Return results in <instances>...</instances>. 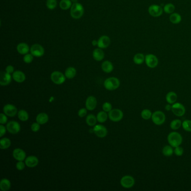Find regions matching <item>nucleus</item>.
<instances>
[{
  "label": "nucleus",
  "instance_id": "f257e3e1",
  "mask_svg": "<svg viewBox=\"0 0 191 191\" xmlns=\"http://www.w3.org/2000/svg\"><path fill=\"white\" fill-rule=\"evenodd\" d=\"M168 143L173 148H176L182 144L183 141L182 136L179 133L177 132H172L167 137Z\"/></svg>",
  "mask_w": 191,
  "mask_h": 191
},
{
  "label": "nucleus",
  "instance_id": "f03ea898",
  "mask_svg": "<svg viewBox=\"0 0 191 191\" xmlns=\"http://www.w3.org/2000/svg\"><path fill=\"white\" fill-rule=\"evenodd\" d=\"M84 12L83 7L81 3H74L71 6L70 14L72 18L79 19L83 15Z\"/></svg>",
  "mask_w": 191,
  "mask_h": 191
},
{
  "label": "nucleus",
  "instance_id": "7ed1b4c3",
  "mask_svg": "<svg viewBox=\"0 0 191 191\" xmlns=\"http://www.w3.org/2000/svg\"><path fill=\"white\" fill-rule=\"evenodd\" d=\"M104 86L106 89L109 91H113L120 87V81L117 77H109L105 80Z\"/></svg>",
  "mask_w": 191,
  "mask_h": 191
},
{
  "label": "nucleus",
  "instance_id": "20e7f679",
  "mask_svg": "<svg viewBox=\"0 0 191 191\" xmlns=\"http://www.w3.org/2000/svg\"><path fill=\"white\" fill-rule=\"evenodd\" d=\"M151 120L157 126H161L165 122L166 117L162 111H155L152 114Z\"/></svg>",
  "mask_w": 191,
  "mask_h": 191
},
{
  "label": "nucleus",
  "instance_id": "39448f33",
  "mask_svg": "<svg viewBox=\"0 0 191 191\" xmlns=\"http://www.w3.org/2000/svg\"><path fill=\"white\" fill-rule=\"evenodd\" d=\"M123 117V112L119 109H112L108 112V118L114 122H120L122 120Z\"/></svg>",
  "mask_w": 191,
  "mask_h": 191
},
{
  "label": "nucleus",
  "instance_id": "423d86ee",
  "mask_svg": "<svg viewBox=\"0 0 191 191\" xmlns=\"http://www.w3.org/2000/svg\"><path fill=\"white\" fill-rule=\"evenodd\" d=\"M65 75L58 71L53 72L51 75V79L53 83L56 85H61L64 83L66 81Z\"/></svg>",
  "mask_w": 191,
  "mask_h": 191
},
{
  "label": "nucleus",
  "instance_id": "0eeeda50",
  "mask_svg": "<svg viewBox=\"0 0 191 191\" xmlns=\"http://www.w3.org/2000/svg\"><path fill=\"white\" fill-rule=\"evenodd\" d=\"M6 128L7 131L11 134L16 135L20 131L21 126L18 122L15 120H11L8 123H7Z\"/></svg>",
  "mask_w": 191,
  "mask_h": 191
},
{
  "label": "nucleus",
  "instance_id": "6e6552de",
  "mask_svg": "<svg viewBox=\"0 0 191 191\" xmlns=\"http://www.w3.org/2000/svg\"><path fill=\"white\" fill-rule=\"evenodd\" d=\"M172 112L177 117H182L185 113V108L183 105L180 103H175L172 105Z\"/></svg>",
  "mask_w": 191,
  "mask_h": 191
},
{
  "label": "nucleus",
  "instance_id": "1a4fd4ad",
  "mask_svg": "<svg viewBox=\"0 0 191 191\" xmlns=\"http://www.w3.org/2000/svg\"><path fill=\"white\" fill-rule=\"evenodd\" d=\"M120 183L123 188L129 189L133 187L135 181L132 176H124L120 179Z\"/></svg>",
  "mask_w": 191,
  "mask_h": 191
},
{
  "label": "nucleus",
  "instance_id": "9d476101",
  "mask_svg": "<svg viewBox=\"0 0 191 191\" xmlns=\"http://www.w3.org/2000/svg\"><path fill=\"white\" fill-rule=\"evenodd\" d=\"M145 62L148 67L151 68L156 67L159 63L157 57L152 54H148L145 55Z\"/></svg>",
  "mask_w": 191,
  "mask_h": 191
},
{
  "label": "nucleus",
  "instance_id": "9b49d317",
  "mask_svg": "<svg viewBox=\"0 0 191 191\" xmlns=\"http://www.w3.org/2000/svg\"><path fill=\"white\" fill-rule=\"evenodd\" d=\"M3 112L7 116L10 117H15L18 113L17 108L14 105L11 104L5 105L3 107Z\"/></svg>",
  "mask_w": 191,
  "mask_h": 191
},
{
  "label": "nucleus",
  "instance_id": "f8f14e48",
  "mask_svg": "<svg viewBox=\"0 0 191 191\" xmlns=\"http://www.w3.org/2000/svg\"><path fill=\"white\" fill-rule=\"evenodd\" d=\"M94 132L99 138H104L108 134V130L105 127L101 124H96L93 128Z\"/></svg>",
  "mask_w": 191,
  "mask_h": 191
},
{
  "label": "nucleus",
  "instance_id": "ddd939ff",
  "mask_svg": "<svg viewBox=\"0 0 191 191\" xmlns=\"http://www.w3.org/2000/svg\"><path fill=\"white\" fill-rule=\"evenodd\" d=\"M31 54L36 57H40L44 54V49L39 44H35L30 48Z\"/></svg>",
  "mask_w": 191,
  "mask_h": 191
},
{
  "label": "nucleus",
  "instance_id": "4468645a",
  "mask_svg": "<svg viewBox=\"0 0 191 191\" xmlns=\"http://www.w3.org/2000/svg\"><path fill=\"white\" fill-rule=\"evenodd\" d=\"M164 10L159 5H152L148 9V11L150 15L153 17H159L163 13Z\"/></svg>",
  "mask_w": 191,
  "mask_h": 191
},
{
  "label": "nucleus",
  "instance_id": "2eb2a0df",
  "mask_svg": "<svg viewBox=\"0 0 191 191\" xmlns=\"http://www.w3.org/2000/svg\"><path fill=\"white\" fill-rule=\"evenodd\" d=\"M12 76L11 74L6 72L1 71L0 74V85L1 86H7L11 83Z\"/></svg>",
  "mask_w": 191,
  "mask_h": 191
},
{
  "label": "nucleus",
  "instance_id": "dca6fc26",
  "mask_svg": "<svg viewBox=\"0 0 191 191\" xmlns=\"http://www.w3.org/2000/svg\"><path fill=\"white\" fill-rule=\"evenodd\" d=\"M97 105V100L94 96H89L86 99L85 107L87 111H93Z\"/></svg>",
  "mask_w": 191,
  "mask_h": 191
},
{
  "label": "nucleus",
  "instance_id": "f3484780",
  "mask_svg": "<svg viewBox=\"0 0 191 191\" xmlns=\"http://www.w3.org/2000/svg\"><path fill=\"white\" fill-rule=\"evenodd\" d=\"M12 156L17 161H24L26 158V155L24 150L22 148H17L12 152Z\"/></svg>",
  "mask_w": 191,
  "mask_h": 191
},
{
  "label": "nucleus",
  "instance_id": "a211bd4d",
  "mask_svg": "<svg viewBox=\"0 0 191 191\" xmlns=\"http://www.w3.org/2000/svg\"><path fill=\"white\" fill-rule=\"evenodd\" d=\"M111 44V39L107 35H103L100 37L98 40V47L99 48H107Z\"/></svg>",
  "mask_w": 191,
  "mask_h": 191
},
{
  "label": "nucleus",
  "instance_id": "6ab92c4d",
  "mask_svg": "<svg viewBox=\"0 0 191 191\" xmlns=\"http://www.w3.org/2000/svg\"><path fill=\"white\" fill-rule=\"evenodd\" d=\"M25 163L26 166L29 168H34L38 165L39 163V159L34 155H30L25 159Z\"/></svg>",
  "mask_w": 191,
  "mask_h": 191
},
{
  "label": "nucleus",
  "instance_id": "aec40b11",
  "mask_svg": "<svg viewBox=\"0 0 191 191\" xmlns=\"http://www.w3.org/2000/svg\"><path fill=\"white\" fill-rule=\"evenodd\" d=\"M12 79L18 83H22L26 79V76L23 72L19 70L14 71L12 74Z\"/></svg>",
  "mask_w": 191,
  "mask_h": 191
},
{
  "label": "nucleus",
  "instance_id": "412c9836",
  "mask_svg": "<svg viewBox=\"0 0 191 191\" xmlns=\"http://www.w3.org/2000/svg\"><path fill=\"white\" fill-rule=\"evenodd\" d=\"M49 120V116L46 113H40L37 115L36 117V122L40 124V125H43L47 123Z\"/></svg>",
  "mask_w": 191,
  "mask_h": 191
},
{
  "label": "nucleus",
  "instance_id": "4be33fe9",
  "mask_svg": "<svg viewBox=\"0 0 191 191\" xmlns=\"http://www.w3.org/2000/svg\"><path fill=\"white\" fill-rule=\"evenodd\" d=\"M92 57L97 61H100L104 58V52L101 48H96L92 52Z\"/></svg>",
  "mask_w": 191,
  "mask_h": 191
},
{
  "label": "nucleus",
  "instance_id": "5701e85b",
  "mask_svg": "<svg viewBox=\"0 0 191 191\" xmlns=\"http://www.w3.org/2000/svg\"><path fill=\"white\" fill-rule=\"evenodd\" d=\"M165 98L168 103H169L170 104H173L177 102L178 96L176 92L174 91H170L167 93Z\"/></svg>",
  "mask_w": 191,
  "mask_h": 191
},
{
  "label": "nucleus",
  "instance_id": "b1692460",
  "mask_svg": "<svg viewBox=\"0 0 191 191\" xmlns=\"http://www.w3.org/2000/svg\"><path fill=\"white\" fill-rule=\"evenodd\" d=\"M17 51L20 55H25L29 52V47L26 43H20L17 46Z\"/></svg>",
  "mask_w": 191,
  "mask_h": 191
},
{
  "label": "nucleus",
  "instance_id": "393cba45",
  "mask_svg": "<svg viewBox=\"0 0 191 191\" xmlns=\"http://www.w3.org/2000/svg\"><path fill=\"white\" fill-rule=\"evenodd\" d=\"M113 65L111 62L105 61L103 62L102 64V69L105 73H111L113 70Z\"/></svg>",
  "mask_w": 191,
  "mask_h": 191
},
{
  "label": "nucleus",
  "instance_id": "a878e982",
  "mask_svg": "<svg viewBox=\"0 0 191 191\" xmlns=\"http://www.w3.org/2000/svg\"><path fill=\"white\" fill-rule=\"evenodd\" d=\"M11 186V182L8 179L3 178L0 182V189L2 191H9Z\"/></svg>",
  "mask_w": 191,
  "mask_h": 191
},
{
  "label": "nucleus",
  "instance_id": "bb28decb",
  "mask_svg": "<svg viewBox=\"0 0 191 191\" xmlns=\"http://www.w3.org/2000/svg\"><path fill=\"white\" fill-rule=\"evenodd\" d=\"M76 75V70L73 67H69L65 71V76L68 79H73L75 77Z\"/></svg>",
  "mask_w": 191,
  "mask_h": 191
},
{
  "label": "nucleus",
  "instance_id": "cd10ccee",
  "mask_svg": "<svg viewBox=\"0 0 191 191\" xmlns=\"http://www.w3.org/2000/svg\"><path fill=\"white\" fill-rule=\"evenodd\" d=\"M105 111L99 112L96 116L97 121L99 123H104L108 120V114Z\"/></svg>",
  "mask_w": 191,
  "mask_h": 191
},
{
  "label": "nucleus",
  "instance_id": "c85d7f7f",
  "mask_svg": "<svg viewBox=\"0 0 191 191\" xmlns=\"http://www.w3.org/2000/svg\"><path fill=\"white\" fill-rule=\"evenodd\" d=\"M97 119L96 117L93 114H89L87 116L86 118V122L88 126L90 127L94 126H96V122H97Z\"/></svg>",
  "mask_w": 191,
  "mask_h": 191
},
{
  "label": "nucleus",
  "instance_id": "c756f323",
  "mask_svg": "<svg viewBox=\"0 0 191 191\" xmlns=\"http://www.w3.org/2000/svg\"><path fill=\"white\" fill-rule=\"evenodd\" d=\"M145 60V56L142 53H137L133 57V62L136 65H141Z\"/></svg>",
  "mask_w": 191,
  "mask_h": 191
},
{
  "label": "nucleus",
  "instance_id": "7c9ffc66",
  "mask_svg": "<svg viewBox=\"0 0 191 191\" xmlns=\"http://www.w3.org/2000/svg\"><path fill=\"white\" fill-rule=\"evenodd\" d=\"M170 22L174 24H177L182 21V17L178 13H172L170 16Z\"/></svg>",
  "mask_w": 191,
  "mask_h": 191
},
{
  "label": "nucleus",
  "instance_id": "2f4dec72",
  "mask_svg": "<svg viewBox=\"0 0 191 191\" xmlns=\"http://www.w3.org/2000/svg\"><path fill=\"white\" fill-rule=\"evenodd\" d=\"M11 144V140L8 138H2L0 140V148L1 149L5 150L9 148Z\"/></svg>",
  "mask_w": 191,
  "mask_h": 191
},
{
  "label": "nucleus",
  "instance_id": "473e14b6",
  "mask_svg": "<svg viewBox=\"0 0 191 191\" xmlns=\"http://www.w3.org/2000/svg\"><path fill=\"white\" fill-rule=\"evenodd\" d=\"M18 117L20 120H22V122H25L29 120V116L28 112L25 110L21 109L18 111Z\"/></svg>",
  "mask_w": 191,
  "mask_h": 191
},
{
  "label": "nucleus",
  "instance_id": "72a5a7b5",
  "mask_svg": "<svg viewBox=\"0 0 191 191\" xmlns=\"http://www.w3.org/2000/svg\"><path fill=\"white\" fill-rule=\"evenodd\" d=\"M170 145L165 146L162 150V153L165 156H171L174 153V150Z\"/></svg>",
  "mask_w": 191,
  "mask_h": 191
},
{
  "label": "nucleus",
  "instance_id": "f704fd0d",
  "mask_svg": "<svg viewBox=\"0 0 191 191\" xmlns=\"http://www.w3.org/2000/svg\"><path fill=\"white\" fill-rule=\"evenodd\" d=\"M182 120H172L170 123V127L173 130H177L181 128L182 126Z\"/></svg>",
  "mask_w": 191,
  "mask_h": 191
},
{
  "label": "nucleus",
  "instance_id": "c9c22d12",
  "mask_svg": "<svg viewBox=\"0 0 191 191\" xmlns=\"http://www.w3.org/2000/svg\"><path fill=\"white\" fill-rule=\"evenodd\" d=\"M72 5L71 0H61L59 3L60 8L63 10L69 9L71 8Z\"/></svg>",
  "mask_w": 191,
  "mask_h": 191
},
{
  "label": "nucleus",
  "instance_id": "e433bc0d",
  "mask_svg": "<svg viewBox=\"0 0 191 191\" xmlns=\"http://www.w3.org/2000/svg\"><path fill=\"white\" fill-rule=\"evenodd\" d=\"M152 114V113L150 109H145L142 111L141 113V116L144 120H148L151 118Z\"/></svg>",
  "mask_w": 191,
  "mask_h": 191
},
{
  "label": "nucleus",
  "instance_id": "4c0bfd02",
  "mask_svg": "<svg viewBox=\"0 0 191 191\" xmlns=\"http://www.w3.org/2000/svg\"><path fill=\"white\" fill-rule=\"evenodd\" d=\"M163 10L166 14H172L175 10V6L173 3H167L164 7Z\"/></svg>",
  "mask_w": 191,
  "mask_h": 191
},
{
  "label": "nucleus",
  "instance_id": "58836bf2",
  "mask_svg": "<svg viewBox=\"0 0 191 191\" xmlns=\"http://www.w3.org/2000/svg\"><path fill=\"white\" fill-rule=\"evenodd\" d=\"M182 127L187 132H191V120H185L182 122Z\"/></svg>",
  "mask_w": 191,
  "mask_h": 191
},
{
  "label": "nucleus",
  "instance_id": "ea45409f",
  "mask_svg": "<svg viewBox=\"0 0 191 191\" xmlns=\"http://www.w3.org/2000/svg\"><path fill=\"white\" fill-rule=\"evenodd\" d=\"M47 7L50 10L55 9L57 5L56 0H47Z\"/></svg>",
  "mask_w": 191,
  "mask_h": 191
},
{
  "label": "nucleus",
  "instance_id": "a19ab883",
  "mask_svg": "<svg viewBox=\"0 0 191 191\" xmlns=\"http://www.w3.org/2000/svg\"><path fill=\"white\" fill-rule=\"evenodd\" d=\"M174 153L177 156H181L183 155V153H184V150H183V148L182 147L179 146H177L176 148H174Z\"/></svg>",
  "mask_w": 191,
  "mask_h": 191
},
{
  "label": "nucleus",
  "instance_id": "79ce46f5",
  "mask_svg": "<svg viewBox=\"0 0 191 191\" xmlns=\"http://www.w3.org/2000/svg\"><path fill=\"white\" fill-rule=\"evenodd\" d=\"M33 55L31 54H26L25 55L24 57L23 58V60L25 63H30L31 62L33 61Z\"/></svg>",
  "mask_w": 191,
  "mask_h": 191
},
{
  "label": "nucleus",
  "instance_id": "37998d69",
  "mask_svg": "<svg viewBox=\"0 0 191 191\" xmlns=\"http://www.w3.org/2000/svg\"><path fill=\"white\" fill-rule=\"evenodd\" d=\"M103 110L106 112H109L112 109V105L109 102H105L102 106Z\"/></svg>",
  "mask_w": 191,
  "mask_h": 191
},
{
  "label": "nucleus",
  "instance_id": "c03bdc74",
  "mask_svg": "<svg viewBox=\"0 0 191 191\" xmlns=\"http://www.w3.org/2000/svg\"><path fill=\"white\" fill-rule=\"evenodd\" d=\"M25 166H26V164L23 162V161H18V163L16 164V169L20 171H22L24 169Z\"/></svg>",
  "mask_w": 191,
  "mask_h": 191
},
{
  "label": "nucleus",
  "instance_id": "a18cd8bd",
  "mask_svg": "<svg viewBox=\"0 0 191 191\" xmlns=\"http://www.w3.org/2000/svg\"><path fill=\"white\" fill-rule=\"evenodd\" d=\"M40 128V124L38 122H34L31 126V129L34 132H37L39 131Z\"/></svg>",
  "mask_w": 191,
  "mask_h": 191
},
{
  "label": "nucleus",
  "instance_id": "49530a36",
  "mask_svg": "<svg viewBox=\"0 0 191 191\" xmlns=\"http://www.w3.org/2000/svg\"><path fill=\"white\" fill-rule=\"evenodd\" d=\"M7 122V117L6 114L3 113L0 114V123L1 124H5Z\"/></svg>",
  "mask_w": 191,
  "mask_h": 191
},
{
  "label": "nucleus",
  "instance_id": "de8ad7c7",
  "mask_svg": "<svg viewBox=\"0 0 191 191\" xmlns=\"http://www.w3.org/2000/svg\"><path fill=\"white\" fill-rule=\"evenodd\" d=\"M87 109L86 108H81L78 112V116L81 118L85 117L87 114Z\"/></svg>",
  "mask_w": 191,
  "mask_h": 191
},
{
  "label": "nucleus",
  "instance_id": "09e8293b",
  "mask_svg": "<svg viewBox=\"0 0 191 191\" xmlns=\"http://www.w3.org/2000/svg\"><path fill=\"white\" fill-rule=\"evenodd\" d=\"M6 131H7L6 127H5V126H3V124H1L0 125V137H2L3 136L6 134Z\"/></svg>",
  "mask_w": 191,
  "mask_h": 191
},
{
  "label": "nucleus",
  "instance_id": "8fccbe9b",
  "mask_svg": "<svg viewBox=\"0 0 191 191\" xmlns=\"http://www.w3.org/2000/svg\"><path fill=\"white\" fill-rule=\"evenodd\" d=\"M6 72L10 74H13L14 72V67L11 65L7 66L6 68Z\"/></svg>",
  "mask_w": 191,
  "mask_h": 191
},
{
  "label": "nucleus",
  "instance_id": "3c124183",
  "mask_svg": "<svg viewBox=\"0 0 191 191\" xmlns=\"http://www.w3.org/2000/svg\"><path fill=\"white\" fill-rule=\"evenodd\" d=\"M172 105L168 103V104H166L165 107V109L166 111H172Z\"/></svg>",
  "mask_w": 191,
  "mask_h": 191
},
{
  "label": "nucleus",
  "instance_id": "603ef678",
  "mask_svg": "<svg viewBox=\"0 0 191 191\" xmlns=\"http://www.w3.org/2000/svg\"><path fill=\"white\" fill-rule=\"evenodd\" d=\"M92 44L93 46H98V40H92Z\"/></svg>",
  "mask_w": 191,
  "mask_h": 191
},
{
  "label": "nucleus",
  "instance_id": "864d4df0",
  "mask_svg": "<svg viewBox=\"0 0 191 191\" xmlns=\"http://www.w3.org/2000/svg\"><path fill=\"white\" fill-rule=\"evenodd\" d=\"M71 1L74 3H76L77 2V0H71Z\"/></svg>",
  "mask_w": 191,
  "mask_h": 191
}]
</instances>
